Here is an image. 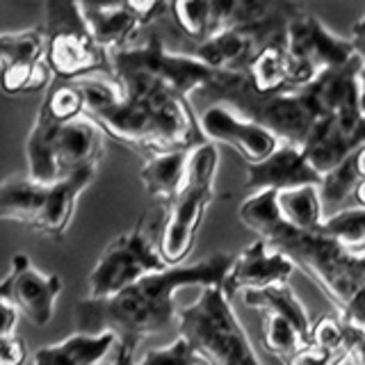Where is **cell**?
<instances>
[{
    "label": "cell",
    "instance_id": "obj_7",
    "mask_svg": "<svg viewBox=\"0 0 365 365\" xmlns=\"http://www.w3.org/2000/svg\"><path fill=\"white\" fill-rule=\"evenodd\" d=\"M220 167V148L203 144L190 153L187 176L176 199L169 203L163 231L158 235L160 256L169 267L182 265L197 245L203 215L215 199V178Z\"/></svg>",
    "mask_w": 365,
    "mask_h": 365
},
{
    "label": "cell",
    "instance_id": "obj_3",
    "mask_svg": "<svg viewBox=\"0 0 365 365\" xmlns=\"http://www.w3.org/2000/svg\"><path fill=\"white\" fill-rule=\"evenodd\" d=\"M260 240L288 256L297 269L315 281L331 302L342 311L365 288V251L349 249L338 240L317 233H304L288 226L281 217Z\"/></svg>",
    "mask_w": 365,
    "mask_h": 365
},
{
    "label": "cell",
    "instance_id": "obj_29",
    "mask_svg": "<svg viewBox=\"0 0 365 365\" xmlns=\"http://www.w3.org/2000/svg\"><path fill=\"white\" fill-rule=\"evenodd\" d=\"M347 336H349V329L345 319H342V315H324V317H319L317 322H313L311 342H308V345L338 354V356H347Z\"/></svg>",
    "mask_w": 365,
    "mask_h": 365
},
{
    "label": "cell",
    "instance_id": "obj_34",
    "mask_svg": "<svg viewBox=\"0 0 365 365\" xmlns=\"http://www.w3.org/2000/svg\"><path fill=\"white\" fill-rule=\"evenodd\" d=\"M19 324V311L14 306H9L5 299H0V340L16 334Z\"/></svg>",
    "mask_w": 365,
    "mask_h": 365
},
{
    "label": "cell",
    "instance_id": "obj_15",
    "mask_svg": "<svg viewBox=\"0 0 365 365\" xmlns=\"http://www.w3.org/2000/svg\"><path fill=\"white\" fill-rule=\"evenodd\" d=\"M294 269V262L288 256L274 249L265 240H256L233 258L222 290L231 299L237 292L245 294L249 290H262L269 285L288 283Z\"/></svg>",
    "mask_w": 365,
    "mask_h": 365
},
{
    "label": "cell",
    "instance_id": "obj_4",
    "mask_svg": "<svg viewBox=\"0 0 365 365\" xmlns=\"http://www.w3.org/2000/svg\"><path fill=\"white\" fill-rule=\"evenodd\" d=\"M87 114L68 123H55L37 112L26 142L28 176L34 182L51 185L76 171L98 167L106 137Z\"/></svg>",
    "mask_w": 365,
    "mask_h": 365
},
{
    "label": "cell",
    "instance_id": "obj_9",
    "mask_svg": "<svg viewBox=\"0 0 365 365\" xmlns=\"http://www.w3.org/2000/svg\"><path fill=\"white\" fill-rule=\"evenodd\" d=\"M112 80L144 76L163 83L176 94L190 98L194 91H205L217 78V71L205 66L197 55L171 53L160 37H148L144 43L123 46L110 53Z\"/></svg>",
    "mask_w": 365,
    "mask_h": 365
},
{
    "label": "cell",
    "instance_id": "obj_27",
    "mask_svg": "<svg viewBox=\"0 0 365 365\" xmlns=\"http://www.w3.org/2000/svg\"><path fill=\"white\" fill-rule=\"evenodd\" d=\"M262 345L272 356L288 361L306 345V340L285 317L262 313Z\"/></svg>",
    "mask_w": 365,
    "mask_h": 365
},
{
    "label": "cell",
    "instance_id": "obj_6",
    "mask_svg": "<svg viewBox=\"0 0 365 365\" xmlns=\"http://www.w3.org/2000/svg\"><path fill=\"white\" fill-rule=\"evenodd\" d=\"M178 336L208 365H260L256 347L222 288H205L178 311Z\"/></svg>",
    "mask_w": 365,
    "mask_h": 365
},
{
    "label": "cell",
    "instance_id": "obj_25",
    "mask_svg": "<svg viewBox=\"0 0 365 365\" xmlns=\"http://www.w3.org/2000/svg\"><path fill=\"white\" fill-rule=\"evenodd\" d=\"M53 85V73L46 60H26L3 68L0 87L5 94H32Z\"/></svg>",
    "mask_w": 365,
    "mask_h": 365
},
{
    "label": "cell",
    "instance_id": "obj_36",
    "mask_svg": "<svg viewBox=\"0 0 365 365\" xmlns=\"http://www.w3.org/2000/svg\"><path fill=\"white\" fill-rule=\"evenodd\" d=\"M351 199L359 203V208L365 210V180H361L356 185V190H354V194H351Z\"/></svg>",
    "mask_w": 365,
    "mask_h": 365
},
{
    "label": "cell",
    "instance_id": "obj_19",
    "mask_svg": "<svg viewBox=\"0 0 365 365\" xmlns=\"http://www.w3.org/2000/svg\"><path fill=\"white\" fill-rule=\"evenodd\" d=\"M235 0H178L171 3L169 11L187 37L208 41L212 34L231 28Z\"/></svg>",
    "mask_w": 365,
    "mask_h": 365
},
{
    "label": "cell",
    "instance_id": "obj_32",
    "mask_svg": "<svg viewBox=\"0 0 365 365\" xmlns=\"http://www.w3.org/2000/svg\"><path fill=\"white\" fill-rule=\"evenodd\" d=\"M28 359L26 340L19 334L0 340V365H23Z\"/></svg>",
    "mask_w": 365,
    "mask_h": 365
},
{
    "label": "cell",
    "instance_id": "obj_35",
    "mask_svg": "<svg viewBox=\"0 0 365 365\" xmlns=\"http://www.w3.org/2000/svg\"><path fill=\"white\" fill-rule=\"evenodd\" d=\"M351 46H354V51H356V55L361 57V62H365V14L361 21L354 23V28H351Z\"/></svg>",
    "mask_w": 365,
    "mask_h": 365
},
{
    "label": "cell",
    "instance_id": "obj_5",
    "mask_svg": "<svg viewBox=\"0 0 365 365\" xmlns=\"http://www.w3.org/2000/svg\"><path fill=\"white\" fill-rule=\"evenodd\" d=\"M96 169L98 167H87L51 185L34 182L28 174L3 180L0 182V220L26 224L41 235L62 240L73 220L80 194L91 185Z\"/></svg>",
    "mask_w": 365,
    "mask_h": 365
},
{
    "label": "cell",
    "instance_id": "obj_12",
    "mask_svg": "<svg viewBox=\"0 0 365 365\" xmlns=\"http://www.w3.org/2000/svg\"><path fill=\"white\" fill-rule=\"evenodd\" d=\"M60 292L62 279L57 274L37 269L28 254L11 256L9 272L0 281V299L14 306L19 315H26L37 327L51 322Z\"/></svg>",
    "mask_w": 365,
    "mask_h": 365
},
{
    "label": "cell",
    "instance_id": "obj_28",
    "mask_svg": "<svg viewBox=\"0 0 365 365\" xmlns=\"http://www.w3.org/2000/svg\"><path fill=\"white\" fill-rule=\"evenodd\" d=\"M324 235L338 240L349 249L365 251V210L363 208H347L324 220L322 228Z\"/></svg>",
    "mask_w": 365,
    "mask_h": 365
},
{
    "label": "cell",
    "instance_id": "obj_17",
    "mask_svg": "<svg viewBox=\"0 0 365 365\" xmlns=\"http://www.w3.org/2000/svg\"><path fill=\"white\" fill-rule=\"evenodd\" d=\"M117 351V336L106 334H80L76 331L53 345H43L34 351L32 365H103L110 354Z\"/></svg>",
    "mask_w": 365,
    "mask_h": 365
},
{
    "label": "cell",
    "instance_id": "obj_14",
    "mask_svg": "<svg viewBox=\"0 0 365 365\" xmlns=\"http://www.w3.org/2000/svg\"><path fill=\"white\" fill-rule=\"evenodd\" d=\"M363 144L365 114L363 110H359L338 114V117L317 119L306 142L302 144V153L306 155L308 165L324 178L329 171L340 167Z\"/></svg>",
    "mask_w": 365,
    "mask_h": 365
},
{
    "label": "cell",
    "instance_id": "obj_21",
    "mask_svg": "<svg viewBox=\"0 0 365 365\" xmlns=\"http://www.w3.org/2000/svg\"><path fill=\"white\" fill-rule=\"evenodd\" d=\"M242 302H245V306L254 308V311L285 317L302 334L306 345L311 342L313 322H311V317H308L304 304L299 302V297L292 292L288 283L269 285V288H262V290H249L242 294Z\"/></svg>",
    "mask_w": 365,
    "mask_h": 365
},
{
    "label": "cell",
    "instance_id": "obj_20",
    "mask_svg": "<svg viewBox=\"0 0 365 365\" xmlns=\"http://www.w3.org/2000/svg\"><path fill=\"white\" fill-rule=\"evenodd\" d=\"M192 151H167L146 160L140 171L148 197L165 201L167 205L176 199L187 176V163Z\"/></svg>",
    "mask_w": 365,
    "mask_h": 365
},
{
    "label": "cell",
    "instance_id": "obj_2",
    "mask_svg": "<svg viewBox=\"0 0 365 365\" xmlns=\"http://www.w3.org/2000/svg\"><path fill=\"white\" fill-rule=\"evenodd\" d=\"M231 254H212L199 262H182L137 281L123 292L108 299H80L76 304V327L80 334L117 336L114 359L135 361L137 345L165 331L178 317L176 292L182 288H222L233 265Z\"/></svg>",
    "mask_w": 365,
    "mask_h": 365
},
{
    "label": "cell",
    "instance_id": "obj_8",
    "mask_svg": "<svg viewBox=\"0 0 365 365\" xmlns=\"http://www.w3.org/2000/svg\"><path fill=\"white\" fill-rule=\"evenodd\" d=\"M43 60L55 80L80 83L89 73H110V53L94 41L80 11V3H46Z\"/></svg>",
    "mask_w": 365,
    "mask_h": 365
},
{
    "label": "cell",
    "instance_id": "obj_18",
    "mask_svg": "<svg viewBox=\"0 0 365 365\" xmlns=\"http://www.w3.org/2000/svg\"><path fill=\"white\" fill-rule=\"evenodd\" d=\"M80 11H83V19L94 41L108 53L128 46V39H133V34L142 28V21L135 14L133 3H80Z\"/></svg>",
    "mask_w": 365,
    "mask_h": 365
},
{
    "label": "cell",
    "instance_id": "obj_13",
    "mask_svg": "<svg viewBox=\"0 0 365 365\" xmlns=\"http://www.w3.org/2000/svg\"><path fill=\"white\" fill-rule=\"evenodd\" d=\"M199 123L205 142L215 146H231L249 165L262 163L281 146L277 135L262 128L260 123L237 114L224 103H215V106L205 108L199 114Z\"/></svg>",
    "mask_w": 365,
    "mask_h": 365
},
{
    "label": "cell",
    "instance_id": "obj_37",
    "mask_svg": "<svg viewBox=\"0 0 365 365\" xmlns=\"http://www.w3.org/2000/svg\"><path fill=\"white\" fill-rule=\"evenodd\" d=\"M361 110L365 114V62L361 64Z\"/></svg>",
    "mask_w": 365,
    "mask_h": 365
},
{
    "label": "cell",
    "instance_id": "obj_10",
    "mask_svg": "<svg viewBox=\"0 0 365 365\" xmlns=\"http://www.w3.org/2000/svg\"><path fill=\"white\" fill-rule=\"evenodd\" d=\"M167 267L169 265L160 256L158 242H153L151 233L146 231L142 217L130 231L114 237L103 249L87 279L89 297L91 299H108V297L123 292L151 274L165 272Z\"/></svg>",
    "mask_w": 365,
    "mask_h": 365
},
{
    "label": "cell",
    "instance_id": "obj_30",
    "mask_svg": "<svg viewBox=\"0 0 365 365\" xmlns=\"http://www.w3.org/2000/svg\"><path fill=\"white\" fill-rule=\"evenodd\" d=\"M201 363L203 359L199 356V351L182 336H178L174 342H169L165 347L148 349L137 361V365H201Z\"/></svg>",
    "mask_w": 365,
    "mask_h": 365
},
{
    "label": "cell",
    "instance_id": "obj_22",
    "mask_svg": "<svg viewBox=\"0 0 365 365\" xmlns=\"http://www.w3.org/2000/svg\"><path fill=\"white\" fill-rule=\"evenodd\" d=\"M245 76L258 94H283V91H292L288 53H285L283 39L262 46L254 55V60L249 62Z\"/></svg>",
    "mask_w": 365,
    "mask_h": 365
},
{
    "label": "cell",
    "instance_id": "obj_39",
    "mask_svg": "<svg viewBox=\"0 0 365 365\" xmlns=\"http://www.w3.org/2000/svg\"><path fill=\"white\" fill-rule=\"evenodd\" d=\"M345 365H361V363H356V361H351V359H349V361H347Z\"/></svg>",
    "mask_w": 365,
    "mask_h": 365
},
{
    "label": "cell",
    "instance_id": "obj_24",
    "mask_svg": "<svg viewBox=\"0 0 365 365\" xmlns=\"http://www.w3.org/2000/svg\"><path fill=\"white\" fill-rule=\"evenodd\" d=\"M39 112L55 123H68L85 117V94L80 83H62L53 80V85L46 89Z\"/></svg>",
    "mask_w": 365,
    "mask_h": 365
},
{
    "label": "cell",
    "instance_id": "obj_38",
    "mask_svg": "<svg viewBox=\"0 0 365 365\" xmlns=\"http://www.w3.org/2000/svg\"><path fill=\"white\" fill-rule=\"evenodd\" d=\"M110 365H137L135 361H123V359H114Z\"/></svg>",
    "mask_w": 365,
    "mask_h": 365
},
{
    "label": "cell",
    "instance_id": "obj_11",
    "mask_svg": "<svg viewBox=\"0 0 365 365\" xmlns=\"http://www.w3.org/2000/svg\"><path fill=\"white\" fill-rule=\"evenodd\" d=\"M283 43L288 53L292 91L304 89L327 68L342 66L356 57L349 39L338 37L317 16L302 11L288 21Z\"/></svg>",
    "mask_w": 365,
    "mask_h": 365
},
{
    "label": "cell",
    "instance_id": "obj_33",
    "mask_svg": "<svg viewBox=\"0 0 365 365\" xmlns=\"http://www.w3.org/2000/svg\"><path fill=\"white\" fill-rule=\"evenodd\" d=\"M340 315L351 329H356L359 334L365 336V288L354 297L345 308H342Z\"/></svg>",
    "mask_w": 365,
    "mask_h": 365
},
{
    "label": "cell",
    "instance_id": "obj_23",
    "mask_svg": "<svg viewBox=\"0 0 365 365\" xmlns=\"http://www.w3.org/2000/svg\"><path fill=\"white\" fill-rule=\"evenodd\" d=\"M281 220L304 233H317L324 224V199L319 185H304L277 192Z\"/></svg>",
    "mask_w": 365,
    "mask_h": 365
},
{
    "label": "cell",
    "instance_id": "obj_1",
    "mask_svg": "<svg viewBox=\"0 0 365 365\" xmlns=\"http://www.w3.org/2000/svg\"><path fill=\"white\" fill-rule=\"evenodd\" d=\"M80 87L87 117L106 135L148 158L208 144L190 98L153 78L80 80Z\"/></svg>",
    "mask_w": 365,
    "mask_h": 365
},
{
    "label": "cell",
    "instance_id": "obj_16",
    "mask_svg": "<svg viewBox=\"0 0 365 365\" xmlns=\"http://www.w3.org/2000/svg\"><path fill=\"white\" fill-rule=\"evenodd\" d=\"M304 185H322V176L308 165L299 146L281 144L258 165H247V187L254 192H283Z\"/></svg>",
    "mask_w": 365,
    "mask_h": 365
},
{
    "label": "cell",
    "instance_id": "obj_31",
    "mask_svg": "<svg viewBox=\"0 0 365 365\" xmlns=\"http://www.w3.org/2000/svg\"><path fill=\"white\" fill-rule=\"evenodd\" d=\"M345 356H338V354L324 351L315 345H304L294 356L288 359V365H340Z\"/></svg>",
    "mask_w": 365,
    "mask_h": 365
},
{
    "label": "cell",
    "instance_id": "obj_26",
    "mask_svg": "<svg viewBox=\"0 0 365 365\" xmlns=\"http://www.w3.org/2000/svg\"><path fill=\"white\" fill-rule=\"evenodd\" d=\"M26 60H43V28L0 32V66Z\"/></svg>",
    "mask_w": 365,
    "mask_h": 365
}]
</instances>
